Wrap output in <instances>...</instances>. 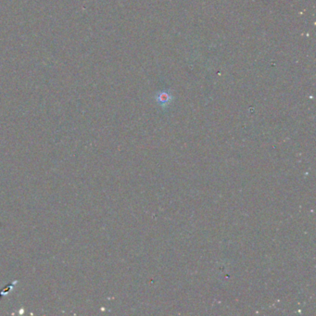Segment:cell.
Instances as JSON below:
<instances>
[{
  "label": "cell",
  "instance_id": "cell-1",
  "mask_svg": "<svg viewBox=\"0 0 316 316\" xmlns=\"http://www.w3.org/2000/svg\"><path fill=\"white\" fill-rule=\"evenodd\" d=\"M156 98H157V101L159 102V104H161L163 106V105H167L170 103L171 97V95L167 92H161L158 94Z\"/></svg>",
  "mask_w": 316,
  "mask_h": 316
}]
</instances>
